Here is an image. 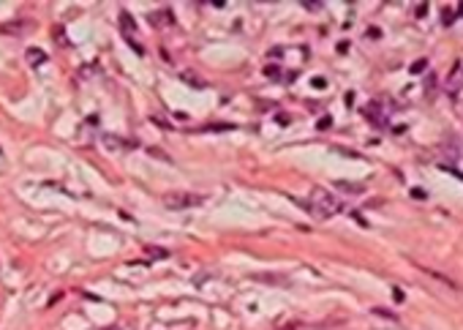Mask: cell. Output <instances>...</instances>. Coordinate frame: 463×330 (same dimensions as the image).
I'll return each mask as SVG.
<instances>
[{
  "label": "cell",
  "instance_id": "cell-1",
  "mask_svg": "<svg viewBox=\"0 0 463 330\" xmlns=\"http://www.w3.org/2000/svg\"><path fill=\"white\" fill-rule=\"evenodd\" d=\"M311 210L316 218H330V215H335L341 210V202L330 191H324V188H313L311 191Z\"/></svg>",
  "mask_w": 463,
  "mask_h": 330
},
{
  "label": "cell",
  "instance_id": "cell-2",
  "mask_svg": "<svg viewBox=\"0 0 463 330\" xmlns=\"http://www.w3.org/2000/svg\"><path fill=\"white\" fill-rule=\"evenodd\" d=\"M161 202H164V207H169V210H185V207L202 205L205 197L202 194H191V191H166L164 197H161Z\"/></svg>",
  "mask_w": 463,
  "mask_h": 330
},
{
  "label": "cell",
  "instance_id": "cell-3",
  "mask_svg": "<svg viewBox=\"0 0 463 330\" xmlns=\"http://www.w3.org/2000/svg\"><path fill=\"white\" fill-rule=\"evenodd\" d=\"M150 25H153V28H169V25H174L172 11H153V14H150Z\"/></svg>",
  "mask_w": 463,
  "mask_h": 330
},
{
  "label": "cell",
  "instance_id": "cell-4",
  "mask_svg": "<svg viewBox=\"0 0 463 330\" xmlns=\"http://www.w3.org/2000/svg\"><path fill=\"white\" fill-rule=\"evenodd\" d=\"M414 265H417V262H414ZM417 270H422V273H428L431 276V279H436V281H441V284H447L449 289H458V284H455L452 279H449V276H444V273H439V270H431V267H425V265H417Z\"/></svg>",
  "mask_w": 463,
  "mask_h": 330
},
{
  "label": "cell",
  "instance_id": "cell-5",
  "mask_svg": "<svg viewBox=\"0 0 463 330\" xmlns=\"http://www.w3.org/2000/svg\"><path fill=\"white\" fill-rule=\"evenodd\" d=\"M234 126L232 123H207V126H199V131L202 134H226V131H232Z\"/></svg>",
  "mask_w": 463,
  "mask_h": 330
},
{
  "label": "cell",
  "instance_id": "cell-6",
  "mask_svg": "<svg viewBox=\"0 0 463 330\" xmlns=\"http://www.w3.org/2000/svg\"><path fill=\"white\" fill-rule=\"evenodd\" d=\"M120 28L125 30V36H134V33H137V22H134V17L128 14V11H123V14H120Z\"/></svg>",
  "mask_w": 463,
  "mask_h": 330
},
{
  "label": "cell",
  "instance_id": "cell-7",
  "mask_svg": "<svg viewBox=\"0 0 463 330\" xmlns=\"http://www.w3.org/2000/svg\"><path fill=\"white\" fill-rule=\"evenodd\" d=\"M333 186H335V188H341V191H346V194H352V197H360V194H362V186H360V183H346V180H335Z\"/></svg>",
  "mask_w": 463,
  "mask_h": 330
},
{
  "label": "cell",
  "instance_id": "cell-8",
  "mask_svg": "<svg viewBox=\"0 0 463 330\" xmlns=\"http://www.w3.org/2000/svg\"><path fill=\"white\" fill-rule=\"evenodd\" d=\"M25 58H28V60H30V63H33V66H41V63H44V60H46V55H44V52H41V49H36V46H30V49H28V52H25Z\"/></svg>",
  "mask_w": 463,
  "mask_h": 330
},
{
  "label": "cell",
  "instance_id": "cell-9",
  "mask_svg": "<svg viewBox=\"0 0 463 330\" xmlns=\"http://www.w3.org/2000/svg\"><path fill=\"white\" fill-rule=\"evenodd\" d=\"M180 79H185L191 87H205V79L202 77H196L193 71H180Z\"/></svg>",
  "mask_w": 463,
  "mask_h": 330
},
{
  "label": "cell",
  "instance_id": "cell-10",
  "mask_svg": "<svg viewBox=\"0 0 463 330\" xmlns=\"http://www.w3.org/2000/svg\"><path fill=\"white\" fill-rule=\"evenodd\" d=\"M145 150H147V156H150V158H158V161H164V164H172V156H169V153H164L161 147H145Z\"/></svg>",
  "mask_w": 463,
  "mask_h": 330
},
{
  "label": "cell",
  "instance_id": "cell-11",
  "mask_svg": "<svg viewBox=\"0 0 463 330\" xmlns=\"http://www.w3.org/2000/svg\"><path fill=\"white\" fill-rule=\"evenodd\" d=\"M145 254H150L153 259H166V257H169V251L161 248V246H145Z\"/></svg>",
  "mask_w": 463,
  "mask_h": 330
},
{
  "label": "cell",
  "instance_id": "cell-12",
  "mask_svg": "<svg viewBox=\"0 0 463 330\" xmlns=\"http://www.w3.org/2000/svg\"><path fill=\"white\" fill-rule=\"evenodd\" d=\"M25 22H9V25H0V33H22Z\"/></svg>",
  "mask_w": 463,
  "mask_h": 330
},
{
  "label": "cell",
  "instance_id": "cell-13",
  "mask_svg": "<svg viewBox=\"0 0 463 330\" xmlns=\"http://www.w3.org/2000/svg\"><path fill=\"white\" fill-rule=\"evenodd\" d=\"M373 314H376V316H384V319H390V322H398V316H395L392 311H387V308H379V306H376V308H373Z\"/></svg>",
  "mask_w": 463,
  "mask_h": 330
},
{
  "label": "cell",
  "instance_id": "cell-14",
  "mask_svg": "<svg viewBox=\"0 0 463 330\" xmlns=\"http://www.w3.org/2000/svg\"><path fill=\"white\" fill-rule=\"evenodd\" d=\"M365 36L371 38V41H376V38H381V30H379V28H368V30H365Z\"/></svg>",
  "mask_w": 463,
  "mask_h": 330
},
{
  "label": "cell",
  "instance_id": "cell-15",
  "mask_svg": "<svg viewBox=\"0 0 463 330\" xmlns=\"http://www.w3.org/2000/svg\"><path fill=\"white\" fill-rule=\"evenodd\" d=\"M330 126H333V118H321L316 129H319V131H327V129H330Z\"/></svg>",
  "mask_w": 463,
  "mask_h": 330
},
{
  "label": "cell",
  "instance_id": "cell-16",
  "mask_svg": "<svg viewBox=\"0 0 463 330\" xmlns=\"http://www.w3.org/2000/svg\"><path fill=\"white\" fill-rule=\"evenodd\" d=\"M278 74H281L278 66H264V77H278Z\"/></svg>",
  "mask_w": 463,
  "mask_h": 330
},
{
  "label": "cell",
  "instance_id": "cell-17",
  "mask_svg": "<svg viewBox=\"0 0 463 330\" xmlns=\"http://www.w3.org/2000/svg\"><path fill=\"white\" fill-rule=\"evenodd\" d=\"M313 87H316V90H324V87H327V79H324V77H313Z\"/></svg>",
  "mask_w": 463,
  "mask_h": 330
},
{
  "label": "cell",
  "instance_id": "cell-18",
  "mask_svg": "<svg viewBox=\"0 0 463 330\" xmlns=\"http://www.w3.org/2000/svg\"><path fill=\"white\" fill-rule=\"evenodd\" d=\"M425 60H417V63H412V74H420V71H425Z\"/></svg>",
  "mask_w": 463,
  "mask_h": 330
},
{
  "label": "cell",
  "instance_id": "cell-19",
  "mask_svg": "<svg viewBox=\"0 0 463 330\" xmlns=\"http://www.w3.org/2000/svg\"><path fill=\"white\" fill-rule=\"evenodd\" d=\"M150 120H153V123H156V126H161V129H172V126H169V123H166V120H164V118H158V115H153Z\"/></svg>",
  "mask_w": 463,
  "mask_h": 330
},
{
  "label": "cell",
  "instance_id": "cell-20",
  "mask_svg": "<svg viewBox=\"0 0 463 330\" xmlns=\"http://www.w3.org/2000/svg\"><path fill=\"white\" fill-rule=\"evenodd\" d=\"M392 298H395V303H404V289L395 287V289H392Z\"/></svg>",
  "mask_w": 463,
  "mask_h": 330
},
{
  "label": "cell",
  "instance_id": "cell-21",
  "mask_svg": "<svg viewBox=\"0 0 463 330\" xmlns=\"http://www.w3.org/2000/svg\"><path fill=\"white\" fill-rule=\"evenodd\" d=\"M414 14H417V17H425V14H428V6H425V3H420L417 9H414Z\"/></svg>",
  "mask_w": 463,
  "mask_h": 330
},
{
  "label": "cell",
  "instance_id": "cell-22",
  "mask_svg": "<svg viewBox=\"0 0 463 330\" xmlns=\"http://www.w3.org/2000/svg\"><path fill=\"white\" fill-rule=\"evenodd\" d=\"M278 55H284V49H281V46H273V49H270V58H278Z\"/></svg>",
  "mask_w": 463,
  "mask_h": 330
},
{
  "label": "cell",
  "instance_id": "cell-23",
  "mask_svg": "<svg viewBox=\"0 0 463 330\" xmlns=\"http://www.w3.org/2000/svg\"><path fill=\"white\" fill-rule=\"evenodd\" d=\"M412 197H417V199H425V191H422V188H414V191H412Z\"/></svg>",
  "mask_w": 463,
  "mask_h": 330
},
{
  "label": "cell",
  "instance_id": "cell-24",
  "mask_svg": "<svg viewBox=\"0 0 463 330\" xmlns=\"http://www.w3.org/2000/svg\"><path fill=\"white\" fill-rule=\"evenodd\" d=\"M305 9L308 11H316V9H321V3H305Z\"/></svg>",
  "mask_w": 463,
  "mask_h": 330
}]
</instances>
